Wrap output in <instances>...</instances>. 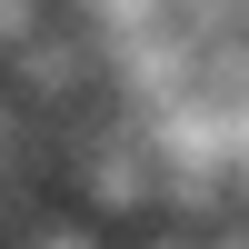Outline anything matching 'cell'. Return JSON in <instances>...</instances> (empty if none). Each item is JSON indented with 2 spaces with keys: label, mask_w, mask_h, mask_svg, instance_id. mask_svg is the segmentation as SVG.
<instances>
[{
  "label": "cell",
  "mask_w": 249,
  "mask_h": 249,
  "mask_svg": "<svg viewBox=\"0 0 249 249\" xmlns=\"http://www.w3.org/2000/svg\"><path fill=\"white\" fill-rule=\"evenodd\" d=\"M10 249H110V239H100V219H70V210H40V219H30V230H20Z\"/></svg>",
  "instance_id": "cell-1"
},
{
  "label": "cell",
  "mask_w": 249,
  "mask_h": 249,
  "mask_svg": "<svg viewBox=\"0 0 249 249\" xmlns=\"http://www.w3.org/2000/svg\"><path fill=\"white\" fill-rule=\"evenodd\" d=\"M40 30H50V0H0V60H10V50H30Z\"/></svg>",
  "instance_id": "cell-2"
},
{
  "label": "cell",
  "mask_w": 249,
  "mask_h": 249,
  "mask_svg": "<svg viewBox=\"0 0 249 249\" xmlns=\"http://www.w3.org/2000/svg\"><path fill=\"white\" fill-rule=\"evenodd\" d=\"M140 249H199V230H160V239H140Z\"/></svg>",
  "instance_id": "cell-3"
}]
</instances>
